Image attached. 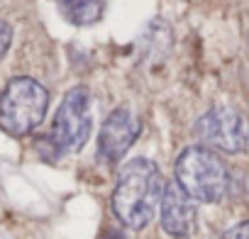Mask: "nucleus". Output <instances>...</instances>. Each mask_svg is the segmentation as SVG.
Listing matches in <instances>:
<instances>
[{"mask_svg":"<svg viewBox=\"0 0 249 239\" xmlns=\"http://www.w3.org/2000/svg\"><path fill=\"white\" fill-rule=\"evenodd\" d=\"M164 178L154 161L132 159L120 173L112 190V212L130 229H142L152 222L164 195Z\"/></svg>","mask_w":249,"mask_h":239,"instance_id":"1","label":"nucleus"},{"mask_svg":"<svg viewBox=\"0 0 249 239\" xmlns=\"http://www.w3.org/2000/svg\"><path fill=\"white\" fill-rule=\"evenodd\" d=\"M196 135L210 149L242 154L249 147V120L237 107L217 105L196 122Z\"/></svg>","mask_w":249,"mask_h":239,"instance_id":"5","label":"nucleus"},{"mask_svg":"<svg viewBox=\"0 0 249 239\" xmlns=\"http://www.w3.org/2000/svg\"><path fill=\"white\" fill-rule=\"evenodd\" d=\"M222 239H249V220H244V222L230 227V229L222 234Z\"/></svg>","mask_w":249,"mask_h":239,"instance_id":"10","label":"nucleus"},{"mask_svg":"<svg viewBox=\"0 0 249 239\" xmlns=\"http://www.w3.org/2000/svg\"><path fill=\"white\" fill-rule=\"evenodd\" d=\"M49 107L47 88L27 76L13 78L0 93V130L10 137H25L35 132Z\"/></svg>","mask_w":249,"mask_h":239,"instance_id":"3","label":"nucleus"},{"mask_svg":"<svg viewBox=\"0 0 249 239\" xmlns=\"http://www.w3.org/2000/svg\"><path fill=\"white\" fill-rule=\"evenodd\" d=\"M140 120L135 117L132 110L127 107H117L112 110L98 135V154L107 164H117L124 154L130 152V147L140 137Z\"/></svg>","mask_w":249,"mask_h":239,"instance_id":"6","label":"nucleus"},{"mask_svg":"<svg viewBox=\"0 0 249 239\" xmlns=\"http://www.w3.org/2000/svg\"><path fill=\"white\" fill-rule=\"evenodd\" d=\"M161 227L171 237H188L196 224V205L178 183H169L161 195Z\"/></svg>","mask_w":249,"mask_h":239,"instance_id":"7","label":"nucleus"},{"mask_svg":"<svg viewBox=\"0 0 249 239\" xmlns=\"http://www.w3.org/2000/svg\"><path fill=\"white\" fill-rule=\"evenodd\" d=\"M90 130H93V98L86 85H76L64 95L54 115L47 144L54 156L76 154L86 147Z\"/></svg>","mask_w":249,"mask_h":239,"instance_id":"4","label":"nucleus"},{"mask_svg":"<svg viewBox=\"0 0 249 239\" xmlns=\"http://www.w3.org/2000/svg\"><path fill=\"white\" fill-rule=\"evenodd\" d=\"M10 42H13V27H10L5 20H0V59L8 54Z\"/></svg>","mask_w":249,"mask_h":239,"instance_id":"9","label":"nucleus"},{"mask_svg":"<svg viewBox=\"0 0 249 239\" xmlns=\"http://www.w3.org/2000/svg\"><path fill=\"white\" fill-rule=\"evenodd\" d=\"M176 183L198 203H220L230 186L225 161L210 147H188L176 159Z\"/></svg>","mask_w":249,"mask_h":239,"instance_id":"2","label":"nucleus"},{"mask_svg":"<svg viewBox=\"0 0 249 239\" xmlns=\"http://www.w3.org/2000/svg\"><path fill=\"white\" fill-rule=\"evenodd\" d=\"M56 5L66 22L86 27L100 20L105 10V0H56Z\"/></svg>","mask_w":249,"mask_h":239,"instance_id":"8","label":"nucleus"}]
</instances>
